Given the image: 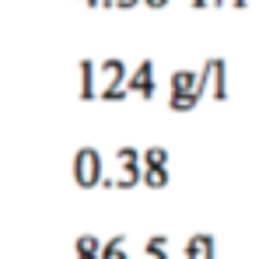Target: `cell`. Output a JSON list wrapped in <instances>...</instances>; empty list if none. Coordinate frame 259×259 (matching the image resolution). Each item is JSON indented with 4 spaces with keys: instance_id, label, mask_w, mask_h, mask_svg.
I'll return each instance as SVG.
<instances>
[{
    "instance_id": "obj_14",
    "label": "cell",
    "mask_w": 259,
    "mask_h": 259,
    "mask_svg": "<svg viewBox=\"0 0 259 259\" xmlns=\"http://www.w3.org/2000/svg\"><path fill=\"white\" fill-rule=\"evenodd\" d=\"M77 259H98V256H77Z\"/></svg>"
},
{
    "instance_id": "obj_1",
    "label": "cell",
    "mask_w": 259,
    "mask_h": 259,
    "mask_svg": "<svg viewBox=\"0 0 259 259\" xmlns=\"http://www.w3.org/2000/svg\"><path fill=\"white\" fill-rule=\"evenodd\" d=\"M102 154L95 151V147H84V151H77V158H74V179H77V186H98L102 182Z\"/></svg>"
},
{
    "instance_id": "obj_6",
    "label": "cell",
    "mask_w": 259,
    "mask_h": 259,
    "mask_svg": "<svg viewBox=\"0 0 259 259\" xmlns=\"http://www.w3.org/2000/svg\"><path fill=\"white\" fill-rule=\"evenodd\" d=\"M210 81H214V98H228V74H224V60H210Z\"/></svg>"
},
{
    "instance_id": "obj_9",
    "label": "cell",
    "mask_w": 259,
    "mask_h": 259,
    "mask_svg": "<svg viewBox=\"0 0 259 259\" xmlns=\"http://www.w3.org/2000/svg\"><path fill=\"white\" fill-rule=\"evenodd\" d=\"M140 179L151 189H161V186H168V168H140Z\"/></svg>"
},
{
    "instance_id": "obj_5",
    "label": "cell",
    "mask_w": 259,
    "mask_h": 259,
    "mask_svg": "<svg viewBox=\"0 0 259 259\" xmlns=\"http://www.w3.org/2000/svg\"><path fill=\"white\" fill-rule=\"evenodd\" d=\"M126 235H116V238H109L105 245H102V252H98V259H130L126 256Z\"/></svg>"
},
{
    "instance_id": "obj_12",
    "label": "cell",
    "mask_w": 259,
    "mask_h": 259,
    "mask_svg": "<svg viewBox=\"0 0 259 259\" xmlns=\"http://www.w3.org/2000/svg\"><path fill=\"white\" fill-rule=\"evenodd\" d=\"M168 105H172V112H189V109L200 105V98H196V95H172Z\"/></svg>"
},
{
    "instance_id": "obj_3",
    "label": "cell",
    "mask_w": 259,
    "mask_h": 259,
    "mask_svg": "<svg viewBox=\"0 0 259 259\" xmlns=\"http://www.w3.org/2000/svg\"><path fill=\"white\" fill-rule=\"evenodd\" d=\"M186 259H214V238L210 235H193L186 242Z\"/></svg>"
},
{
    "instance_id": "obj_10",
    "label": "cell",
    "mask_w": 259,
    "mask_h": 259,
    "mask_svg": "<svg viewBox=\"0 0 259 259\" xmlns=\"http://www.w3.org/2000/svg\"><path fill=\"white\" fill-rule=\"evenodd\" d=\"M74 249H77V256H98V252H102V242H98L95 235H81V238L74 242Z\"/></svg>"
},
{
    "instance_id": "obj_2",
    "label": "cell",
    "mask_w": 259,
    "mask_h": 259,
    "mask_svg": "<svg viewBox=\"0 0 259 259\" xmlns=\"http://www.w3.org/2000/svg\"><path fill=\"white\" fill-rule=\"evenodd\" d=\"M126 91H137L144 98L154 95V63H140L133 74H126Z\"/></svg>"
},
{
    "instance_id": "obj_4",
    "label": "cell",
    "mask_w": 259,
    "mask_h": 259,
    "mask_svg": "<svg viewBox=\"0 0 259 259\" xmlns=\"http://www.w3.org/2000/svg\"><path fill=\"white\" fill-rule=\"evenodd\" d=\"M196 77L193 70H175L172 74V95H196Z\"/></svg>"
},
{
    "instance_id": "obj_15",
    "label": "cell",
    "mask_w": 259,
    "mask_h": 259,
    "mask_svg": "<svg viewBox=\"0 0 259 259\" xmlns=\"http://www.w3.org/2000/svg\"><path fill=\"white\" fill-rule=\"evenodd\" d=\"M95 4H98V0H88V7H95Z\"/></svg>"
},
{
    "instance_id": "obj_7",
    "label": "cell",
    "mask_w": 259,
    "mask_h": 259,
    "mask_svg": "<svg viewBox=\"0 0 259 259\" xmlns=\"http://www.w3.org/2000/svg\"><path fill=\"white\" fill-rule=\"evenodd\" d=\"M98 95V84H95V63L84 60L81 63V98H95Z\"/></svg>"
},
{
    "instance_id": "obj_13",
    "label": "cell",
    "mask_w": 259,
    "mask_h": 259,
    "mask_svg": "<svg viewBox=\"0 0 259 259\" xmlns=\"http://www.w3.org/2000/svg\"><path fill=\"white\" fill-rule=\"evenodd\" d=\"M144 4H147V7H165L168 0H144Z\"/></svg>"
},
{
    "instance_id": "obj_11",
    "label": "cell",
    "mask_w": 259,
    "mask_h": 259,
    "mask_svg": "<svg viewBox=\"0 0 259 259\" xmlns=\"http://www.w3.org/2000/svg\"><path fill=\"white\" fill-rule=\"evenodd\" d=\"M165 245H168V238H165V235H154V238L147 242V249H144V259H168L165 256Z\"/></svg>"
},
{
    "instance_id": "obj_8",
    "label": "cell",
    "mask_w": 259,
    "mask_h": 259,
    "mask_svg": "<svg viewBox=\"0 0 259 259\" xmlns=\"http://www.w3.org/2000/svg\"><path fill=\"white\" fill-rule=\"evenodd\" d=\"M144 168H168V151H165V147L144 151Z\"/></svg>"
}]
</instances>
